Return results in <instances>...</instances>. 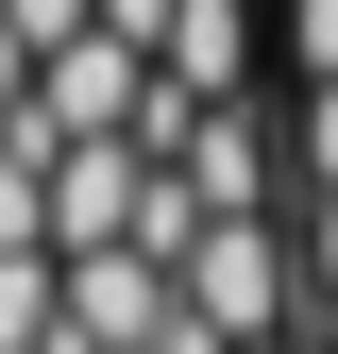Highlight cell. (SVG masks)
I'll list each match as a JSON object with an SVG mask.
<instances>
[{"label":"cell","mask_w":338,"mask_h":354,"mask_svg":"<svg viewBox=\"0 0 338 354\" xmlns=\"http://www.w3.org/2000/svg\"><path fill=\"white\" fill-rule=\"evenodd\" d=\"M186 304L220 337H271L287 321V253H271V219H220V236H186Z\"/></svg>","instance_id":"6da1fadb"},{"label":"cell","mask_w":338,"mask_h":354,"mask_svg":"<svg viewBox=\"0 0 338 354\" xmlns=\"http://www.w3.org/2000/svg\"><path fill=\"white\" fill-rule=\"evenodd\" d=\"M51 321H68V270L51 253H0V354H51Z\"/></svg>","instance_id":"7a4b0ae2"},{"label":"cell","mask_w":338,"mask_h":354,"mask_svg":"<svg viewBox=\"0 0 338 354\" xmlns=\"http://www.w3.org/2000/svg\"><path fill=\"white\" fill-rule=\"evenodd\" d=\"M34 236H51V169L0 136V253H34Z\"/></svg>","instance_id":"3957f363"},{"label":"cell","mask_w":338,"mask_h":354,"mask_svg":"<svg viewBox=\"0 0 338 354\" xmlns=\"http://www.w3.org/2000/svg\"><path fill=\"white\" fill-rule=\"evenodd\" d=\"M305 287L338 304V186H305Z\"/></svg>","instance_id":"277c9868"},{"label":"cell","mask_w":338,"mask_h":354,"mask_svg":"<svg viewBox=\"0 0 338 354\" xmlns=\"http://www.w3.org/2000/svg\"><path fill=\"white\" fill-rule=\"evenodd\" d=\"M237 354H287V337H237Z\"/></svg>","instance_id":"5b68a950"},{"label":"cell","mask_w":338,"mask_h":354,"mask_svg":"<svg viewBox=\"0 0 338 354\" xmlns=\"http://www.w3.org/2000/svg\"><path fill=\"white\" fill-rule=\"evenodd\" d=\"M321 354H338V337H321Z\"/></svg>","instance_id":"8992f818"}]
</instances>
